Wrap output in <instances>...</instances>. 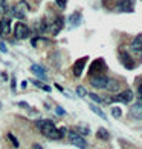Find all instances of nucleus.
<instances>
[{
  "label": "nucleus",
  "mask_w": 142,
  "mask_h": 149,
  "mask_svg": "<svg viewBox=\"0 0 142 149\" xmlns=\"http://www.w3.org/2000/svg\"><path fill=\"white\" fill-rule=\"evenodd\" d=\"M119 13H133L134 11V0H119L116 5Z\"/></svg>",
  "instance_id": "obj_8"
},
{
  "label": "nucleus",
  "mask_w": 142,
  "mask_h": 149,
  "mask_svg": "<svg viewBox=\"0 0 142 149\" xmlns=\"http://www.w3.org/2000/svg\"><path fill=\"white\" fill-rule=\"evenodd\" d=\"M112 115H113V117H116V118H119V117L122 115L121 108H118V106H113V108H112Z\"/></svg>",
  "instance_id": "obj_22"
},
{
  "label": "nucleus",
  "mask_w": 142,
  "mask_h": 149,
  "mask_svg": "<svg viewBox=\"0 0 142 149\" xmlns=\"http://www.w3.org/2000/svg\"><path fill=\"white\" fill-rule=\"evenodd\" d=\"M76 94H78L80 97H86L87 95V91L84 89L83 86H78V88H76Z\"/></svg>",
  "instance_id": "obj_23"
},
{
  "label": "nucleus",
  "mask_w": 142,
  "mask_h": 149,
  "mask_svg": "<svg viewBox=\"0 0 142 149\" xmlns=\"http://www.w3.org/2000/svg\"><path fill=\"white\" fill-rule=\"evenodd\" d=\"M87 95H89L90 98H92V100H93L95 103H106V100H104V98H101L99 95H96V94H92V92H89V94H87Z\"/></svg>",
  "instance_id": "obj_20"
},
{
  "label": "nucleus",
  "mask_w": 142,
  "mask_h": 149,
  "mask_svg": "<svg viewBox=\"0 0 142 149\" xmlns=\"http://www.w3.org/2000/svg\"><path fill=\"white\" fill-rule=\"evenodd\" d=\"M96 137L99 140H108V139H110V134H108V131L106 128H99L98 132H96Z\"/></svg>",
  "instance_id": "obj_17"
},
{
  "label": "nucleus",
  "mask_w": 142,
  "mask_h": 149,
  "mask_svg": "<svg viewBox=\"0 0 142 149\" xmlns=\"http://www.w3.org/2000/svg\"><path fill=\"white\" fill-rule=\"evenodd\" d=\"M31 149H43V148H41L40 145H37V143H35V145H32V148H31Z\"/></svg>",
  "instance_id": "obj_30"
},
{
  "label": "nucleus",
  "mask_w": 142,
  "mask_h": 149,
  "mask_svg": "<svg viewBox=\"0 0 142 149\" xmlns=\"http://www.w3.org/2000/svg\"><path fill=\"white\" fill-rule=\"evenodd\" d=\"M55 2L58 5V8H61V9H64V8H66V5H67V0H55Z\"/></svg>",
  "instance_id": "obj_26"
},
{
  "label": "nucleus",
  "mask_w": 142,
  "mask_h": 149,
  "mask_svg": "<svg viewBox=\"0 0 142 149\" xmlns=\"http://www.w3.org/2000/svg\"><path fill=\"white\" fill-rule=\"evenodd\" d=\"M119 58H121V62H122V65L125 66V68H128V69H133L134 68V62L132 60V57H130V54L127 51L119 49Z\"/></svg>",
  "instance_id": "obj_11"
},
{
  "label": "nucleus",
  "mask_w": 142,
  "mask_h": 149,
  "mask_svg": "<svg viewBox=\"0 0 142 149\" xmlns=\"http://www.w3.org/2000/svg\"><path fill=\"white\" fill-rule=\"evenodd\" d=\"M28 11H29L28 3H26L25 0H21V2L15 3L12 6V15H14V17H17V19H25L26 14H28Z\"/></svg>",
  "instance_id": "obj_4"
},
{
  "label": "nucleus",
  "mask_w": 142,
  "mask_h": 149,
  "mask_svg": "<svg viewBox=\"0 0 142 149\" xmlns=\"http://www.w3.org/2000/svg\"><path fill=\"white\" fill-rule=\"evenodd\" d=\"M46 25H47V31L51 32L52 36H57L64 26V19L61 15H58V17H55V20H54L52 23H46Z\"/></svg>",
  "instance_id": "obj_6"
},
{
  "label": "nucleus",
  "mask_w": 142,
  "mask_h": 149,
  "mask_svg": "<svg viewBox=\"0 0 142 149\" xmlns=\"http://www.w3.org/2000/svg\"><path fill=\"white\" fill-rule=\"evenodd\" d=\"M107 81H108V79L106 75H96V77H92L90 79V85L96 88V89H106Z\"/></svg>",
  "instance_id": "obj_9"
},
{
  "label": "nucleus",
  "mask_w": 142,
  "mask_h": 149,
  "mask_svg": "<svg viewBox=\"0 0 142 149\" xmlns=\"http://www.w3.org/2000/svg\"><path fill=\"white\" fill-rule=\"evenodd\" d=\"M8 3L6 0H0V14H6L8 13Z\"/></svg>",
  "instance_id": "obj_21"
},
{
  "label": "nucleus",
  "mask_w": 142,
  "mask_h": 149,
  "mask_svg": "<svg viewBox=\"0 0 142 149\" xmlns=\"http://www.w3.org/2000/svg\"><path fill=\"white\" fill-rule=\"evenodd\" d=\"M86 62H87V57H83V58H78L73 65V75L75 77H80L84 71V66H86Z\"/></svg>",
  "instance_id": "obj_12"
},
{
  "label": "nucleus",
  "mask_w": 142,
  "mask_h": 149,
  "mask_svg": "<svg viewBox=\"0 0 142 149\" xmlns=\"http://www.w3.org/2000/svg\"><path fill=\"white\" fill-rule=\"evenodd\" d=\"M130 115H132L133 118H138V120H142V103H138L132 106L130 109Z\"/></svg>",
  "instance_id": "obj_14"
},
{
  "label": "nucleus",
  "mask_w": 142,
  "mask_h": 149,
  "mask_svg": "<svg viewBox=\"0 0 142 149\" xmlns=\"http://www.w3.org/2000/svg\"><path fill=\"white\" fill-rule=\"evenodd\" d=\"M58 115H64V114H66V111H64V109L63 108H57V111H55Z\"/></svg>",
  "instance_id": "obj_28"
},
{
  "label": "nucleus",
  "mask_w": 142,
  "mask_h": 149,
  "mask_svg": "<svg viewBox=\"0 0 142 149\" xmlns=\"http://www.w3.org/2000/svg\"><path fill=\"white\" fill-rule=\"evenodd\" d=\"M31 72H34L37 77H40L41 80H46V79H47L46 69L43 68V66H40V65H32V66H31Z\"/></svg>",
  "instance_id": "obj_13"
},
{
  "label": "nucleus",
  "mask_w": 142,
  "mask_h": 149,
  "mask_svg": "<svg viewBox=\"0 0 142 149\" xmlns=\"http://www.w3.org/2000/svg\"><path fill=\"white\" fill-rule=\"evenodd\" d=\"M107 69V65L104 62V58H96L93 60V63L90 65V68H89V74L92 77H96V75H104L102 72Z\"/></svg>",
  "instance_id": "obj_2"
},
{
  "label": "nucleus",
  "mask_w": 142,
  "mask_h": 149,
  "mask_svg": "<svg viewBox=\"0 0 142 149\" xmlns=\"http://www.w3.org/2000/svg\"><path fill=\"white\" fill-rule=\"evenodd\" d=\"M67 140H69V143L70 145H73V146H76V148H80V149H86L87 148V141H86V139L83 135H80L78 132H69L67 134Z\"/></svg>",
  "instance_id": "obj_3"
},
{
  "label": "nucleus",
  "mask_w": 142,
  "mask_h": 149,
  "mask_svg": "<svg viewBox=\"0 0 142 149\" xmlns=\"http://www.w3.org/2000/svg\"><path fill=\"white\" fill-rule=\"evenodd\" d=\"M118 88H119V81H118V80L108 79V81H107V86H106V89H107V91L115 92V91H118Z\"/></svg>",
  "instance_id": "obj_16"
},
{
  "label": "nucleus",
  "mask_w": 142,
  "mask_h": 149,
  "mask_svg": "<svg viewBox=\"0 0 142 149\" xmlns=\"http://www.w3.org/2000/svg\"><path fill=\"white\" fill-rule=\"evenodd\" d=\"M76 131L81 132L83 135H87V134H89V129H87V128H76ZM81 134H80V135H81Z\"/></svg>",
  "instance_id": "obj_27"
},
{
  "label": "nucleus",
  "mask_w": 142,
  "mask_h": 149,
  "mask_svg": "<svg viewBox=\"0 0 142 149\" xmlns=\"http://www.w3.org/2000/svg\"><path fill=\"white\" fill-rule=\"evenodd\" d=\"M0 51L2 52H6L8 49H6V45H5V43H0Z\"/></svg>",
  "instance_id": "obj_29"
},
{
  "label": "nucleus",
  "mask_w": 142,
  "mask_h": 149,
  "mask_svg": "<svg viewBox=\"0 0 142 149\" xmlns=\"http://www.w3.org/2000/svg\"><path fill=\"white\" fill-rule=\"evenodd\" d=\"M89 108H90V111H92V112H95L96 115H99L102 120H106V118H107V117H106V114H104V111H102V109H99L98 106H95V104H90Z\"/></svg>",
  "instance_id": "obj_19"
},
{
  "label": "nucleus",
  "mask_w": 142,
  "mask_h": 149,
  "mask_svg": "<svg viewBox=\"0 0 142 149\" xmlns=\"http://www.w3.org/2000/svg\"><path fill=\"white\" fill-rule=\"evenodd\" d=\"M133 92H132V89H125V91H122V92H119L118 95H115V97H112V100L113 102H119V103H130L133 100Z\"/></svg>",
  "instance_id": "obj_7"
},
{
  "label": "nucleus",
  "mask_w": 142,
  "mask_h": 149,
  "mask_svg": "<svg viewBox=\"0 0 142 149\" xmlns=\"http://www.w3.org/2000/svg\"><path fill=\"white\" fill-rule=\"evenodd\" d=\"M69 22H70V25H72V26L80 25V22H81V14H80V13H73L72 15H70Z\"/></svg>",
  "instance_id": "obj_18"
},
{
  "label": "nucleus",
  "mask_w": 142,
  "mask_h": 149,
  "mask_svg": "<svg viewBox=\"0 0 142 149\" xmlns=\"http://www.w3.org/2000/svg\"><path fill=\"white\" fill-rule=\"evenodd\" d=\"M11 32V20L3 19L0 20V34H9Z\"/></svg>",
  "instance_id": "obj_15"
},
{
  "label": "nucleus",
  "mask_w": 142,
  "mask_h": 149,
  "mask_svg": "<svg viewBox=\"0 0 142 149\" xmlns=\"http://www.w3.org/2000/svg\"><path fill=\"white\" fill-rule=\"evenodd\" d=\"M130 48H132V52H134L138 57H142V34H138L133 38Z\"/></svg>",
  "instance_id": "obj_10"
},
{
  "label": "nucleus",
  "mask_w": 142,
  "mask_h": 149,
  "mask_svg": "<svg viewBox=\"0 0 142 149\" xmlns=\"http://www.w3.org/2000/svg\"><path fill=\"white\" fill-rule=\"evenodd\" d=\"M8 139L11 140V143H12V146H14V148H19V140L15 139L12 134H8Z\"/></svg>",
  "instance_id": "obj_24"
},
{
  "label": "nucleus",
  "mask_w": 142,
  "mask_h": 149,
  "mask_svg": "<svg viewBox=\"0 0 142 149\" xmlns=\"http://www.w3.org/2000/svg\"><path fill=\"white\" fill-rule=\"evenodd\" d=\"M37 128L41 131V134L47 137V139L51 140H60L61 139V132H60V129L55 126V123L51 120H38L37 121Z\"/></svg>",
  "instance_id": "obj_1"
},
{
  "label": "nucleus",
  "mask_w": 142,
  "mask_h": 149,
  "mask_svg": "<svg viewBox=\"0 0 142 149\" xmlns=\"http://www.w3.org/2000/svg\"><path fill=\"white\" fill-rule=\"evenodd\" d=\"M138 92H139V95H141V98H142V83H141L139 88H138Z\"/></svg>",
  "instance_id": "obj_31"
},
{
  "label": "nucleus",
  "mask_w": 142,
  "mask_h": 149,
  "mask_svg": "<svg viewBox=\"0 0 142 149\" xmlns=\"http://www.w3.org/2000/svg\"><path fill=\"white\" fill-rule=\"evenodd\" d=\"M14 36L17 37L19 40H23V38H28L31 36V29L28 28V25L19 22V23H15V26H14Z\"/></svg>",
  "instance_id": "obj_5"
},
{
  "label": "nucleus",
  "mask_w": 142,
  "mask_h": 149,
  "mask_svg": "<svg viewBox=\"0 0 142 149\" xmlns=\"http://www.w3.org/2000/svg\"><path fill=\"white\" fill-rule=\"evenodd\" d=\"M32 83H34L35 86H38V88H43V89H45V91H51V88H49V86H46V85H43L41 81H37V80H34V81H32Z\"/></svg>",
  "instance_id": "obj_25"
}]
</instances>
